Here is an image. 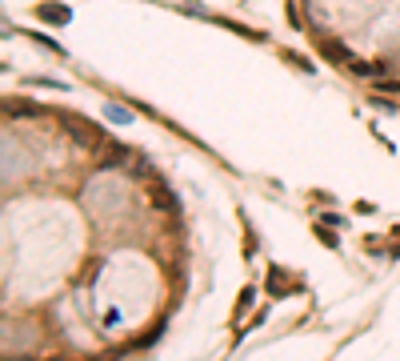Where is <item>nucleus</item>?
Instances as JSON below:
<instances>
[{
  "mask_svg": "<svg viewBox=\"0 0 400 361\" xmlns=\"http://www.w3.org/2000/svg\"><path fill=\"white\" fill-rule=\"evenodd\" d=\"M109 116H116V121H120V125H128V121H132V113H125V109H120V105H109Z\"/></svg>",
  "mask_w": 400,
  "mask_h": 361,
  "instance_id": "20e7f679",
  "label": "nucleus"
},
{
  "mask_svg": "<svg viewBox=\"0 0 400 361\" xmlns=\"http://www.w3.org/2000/svg\"><path fill=\"white\" fill-rule=\"evenodd\" d=\"M36 17L52 20V24H68V20H72V13H68L64 4H40V8H36Z\"/></svg>",
  "mask_w": 400,
  "mask_h": 361,
  "instance_id": "f257e3e1",
  "label": "nucleus"
},
{
  "mask_svg": "<svg viewBox=\"0 0 400 361\" xmlns=\"http://www.w3.org/2000/svg\"><path fill=\"white\" fill-rule=\"evenodd\" d=\"M320 52H324L328 61H344V65H352V49L344 45V40H324V45H320Z\"/></svg>",
  "mask_w": 400,
  "mask_h": 361,
  "instance_id": "f03ea898",
  "label": "nucleus"
},
{
  "mask_svg": "<svg viewBox=\"0 0 400 361\" xmlns=\"http://www.w3.org/2000/svg\"><path fill=\"white\" fill-rule=\"evenodd\" d=\"M349 72H352V77H365V81H381V77H384V68L376 65V61H352Z\"/></svg>",
  "mask_w": 400,
  "mask_h": 361,
  "instance_id": "7ed1b4c3",
  "label": "nucleus"
}]
</instances>
